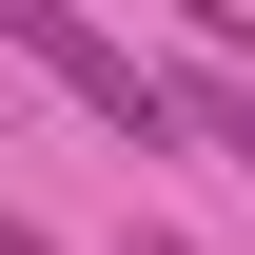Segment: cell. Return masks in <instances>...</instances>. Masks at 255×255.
I'll return each mask as SVG.
<instances>
[{
	"instance_id": "6da1fadb",
	"label": "cell",
	"mask_w": 255,
	"mask_h": 255,
	"mask_svg": "<svg viewBox=\"0 0 255 255\" xmlns=\"http://www.w3.org/2000/svg\"><path fill=\"white\" fill-rule=\"evenodd\" d=\"M0 39H20V59H39V79H59V98H79V118H98V137H137V157H177V137H196V118H177V79H157V59H137V39H98V20H79V0H0Z\"/></svg>"
}]
</instances>
